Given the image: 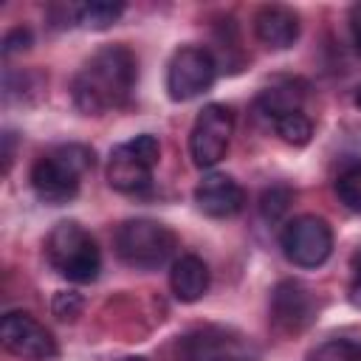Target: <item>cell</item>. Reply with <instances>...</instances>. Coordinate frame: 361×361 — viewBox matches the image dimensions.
Returning a JSON list of instances; mask_svg holds the SVG:
<instances>
[{
    "label": "cell",
    "mask_w": 361,
    "mask_h": 361,
    "mask_svg": "<svg viewBox=\"0 0 361 361\" xmlns=\"http://www.w3.org/2000/svg\"><path fill=\"white\" fill-rule=\"evenodd\" d=\"M138 65L127 45L99 48L73 76L71 96L85 116H104L121 107L135 87Z\"/></svg>",
    "instance_id": "cell-1"
},
{
    "label": "cell",
    "mask_w": 361,
    "mask_h": 361,
    "mask_svg": "<svg viewBox=\"0 0 361 361\" xmlns=\"http://www.w3.org/2000/svg\"><path fill=\"white\" fill-rule=\"evenodd\" d=\"M96 155L85 144H59L31 166V189L42 203L62 206L76 197L82 178L93 169Z\"/></svg>",
    "instance_id": "cell-2"
},
{
    "label": "cell",
    "mask_w": 361,
    "mask_h": 361,
    "mask_svg": "<svg viewBox=\"0 0 361 361\" xmlns=\"http://www.w3.org/2000/svg\"><path fill=\"white\" fill-rule=\"evenodd\" d=\"M45 257L65 279L76 285L93 282L102 271V254L96 240L76 220H62L51 228L45 240Z\"/></svg>",
    "instance_id": "cell-3"
},
{
    "label": "cell",
    "mask_w": 361,
    "mask_h": 361,
    "mask_svg": "<svg viewBox=\"0 0 361 361\" xmlns=\"http://www.w3.org/2000/svg\"><path fill=\"white\" fill-rule=\"evenodd\" d=\"M175 251V234L149 217L124 220L116 231V254L124 265L138 271H155L169 262Z\"/></svg>",
    "instance_id": "cell-4"
},
{
    "label": "cell",
    "mask_w": 361,
    "mask_h": 361,
    "mask_svg": "<svg viewBox=\"0 0 361 361\" xmlns=\"http://www.w3.org/2000/svg\"><path fill=\"white\" fill-rule=\"evenodd\" d=\"M161 158V144L155 135L141 133L118 147L110 149L107 161V183L116 192L124 195H141L152 183V169L158 166Z\"/></svg>",
    "instance_id": "cell-5"
},
{
    "label": "cell",
    "mask_w": 361,
    "mask_h": 361,
    "mask_svg": "<svg viewBox=\"0 0 361 361\" xmlns=\"http://www.w3.org/2000/svg\"><path fill=\"white\" fill-rule=\"evenodd\" d=\"M279 245L285 259L296 268H319L333 254V228L319 214H299L285 223Z\"/></svg>",
    "instance_id": "cell-6"
},
{
    "label": "cell",
    "mask_w": 361,
    "mask_h": 361,
    "mask_svg": "<svg viewBox=\"0 0 361 361\" xmlns=\"http://www.w3.org/2000/svg\"><path fill=\"white\" fill-rule=\"evenodd\" d=\"M231 133H234V113L226 104H206L189 133V155L192 164L200 169H209L214 164H220L228 152L231 144Z\"/></svg>",
    "instance_id": "cell-7"
},
{
    "label": "cell",
    "mask_w": 361,
    "mask_h": 361,
    "mask_svg": "<svg viewBox=\"0 0 361 361\" xmlns=\"http://www.w3.org/2000/svg\"><path fill=\"white\" fill-rule=\"evenodd\" d=\"M178 361H259V353L234 330L200 327L178 341Z\"/></svg>",
    "instance_id": "cell-8"
},
{
    "label": "cell",
    "mask_w": 361,
    "mask_h": 361,
    "mask_svg": "<svg viewBox=\"0 0 361 361\" xmlns=\"http://www.w3.org/2000/svg\"><path fill=\"white\" fill-rule=\"evenodd\" d=\"M217 76L214 56L200 45H180L166 65V93L172 102H189L212 87Z\"/></svg>",
    "instance_id": "cell-9"
},
{
    "label": "cell",
    "mask_w": 361,
    "mask_h": 361,
    "mask_svg": "<svg viewBox=\"0 0 361 361\" xmlns=\"http://www.w3.org/2000/svg\"><path fill=\"white\" fill-rule=\"evenodd\" d=\"M3 347L23 361H51L56 355V338L31 313L11 310L0 322Z\"/></svg>",
    "instance_id": "cell-10"
},
{
    "label": "cell",
    "mask_w": 361,
    "mask_h": 361,
    "mask_svg": "<svg viewBox=\"0 0 361 361\" xmlns=\"http://www.w3.org/2000/svg\"><path fill=\"white\" fill-rule=\"evenodd\" d=\"M316 316V299L299 279H282L271 296V322L279 333H302Z\"/></svg>",
    "instance_id": "cell-11"
},
{
    "label": "cell",
    "mask_w": 361,
    "mask_h": 361,
    "mask_svg": "<svg viewBox=\"0 0 361 361\" xmlns=\"http://www.w3.org/2000/svg\"><path fill=\"white\" fill-rule=\"evenodd\" d=\"M195 203L206 217L214 220H226L243 212L245 206V192L243 186L231 178V175H206L197 186H195Z\"/></svg>",
    "instance_id": "cell-12"
},
{
    "label": "cell",
    "mask_w": 361,
    "mask_h": 361,
    "mask_svg": "<svg viewBox=\"0 0 361 361\" xmlns=\"http://www.w3.org/2000/svg\"><path fill=\"white\" fill-rule=\"evenodd\" d=\"M254 34L265 48L285 51L299 39V14L288 6H262L254 14Z\"/></svg>",
    "instance_id": "cell-13"
},
{
    "label": "cell",
    "mask_w": 361,
    "mask_h": 361,
    "mask_svg": "<svg viewBox=\"0 0 361 361\" xmlns=\"http://www.w3.org/2000/svg\"><path fill=\"white\" fill-rule=\"evenodd\" d=\"M169 288L178 302H197L209 290V265L195 254L178 257L169 268Z\"/></svg>",
    "instance_id": "cell-14"
},
{
    "label": "cell",
    "mask_w": 361,
    "mask_h": 361,
    "mask_svg": "<svg viewBox=\"0 0 361 361\" xmlns=\"http://www.w3.org/2000/svg\"><path fill=\"white\" fill-rule=\"evenodd\" d=\"M302 99H305V87L299 82H276L271 87H265L259 93V110L268 116V118H282L288 113H296L302 107Z\"/></svg>",
    "instance_id": "cell-15"
},
{
    "label": "cell",
    "mask_w": 361,
    "mask_h": 361,
    "mask_svg": "<svg viewBox=\"0 0 361 361\" xmlns=\"http://www.w3.org/2000/svg\"><path fill=\"white\" fill-rule=\"evenodd\" d=\"M121 14H124V3L93 0V3H85V6L76 8V23H79L82 28H90V31H104V28H110Z\"/></svg>",
    "instance_id": "cell-16"
},
{
    "label": "cell",
    "mask_w": 361,
    "mask_h": 361,
    "mask_svg": "<svg viewBox=\"0 0 361 361\" xmlns=\"http://www.w3.org/2000/svg\"><path fill=\"white\" fill-rule=\"evenodd\" d=\"M274 127H276V135H279L285 144H293V147H305V144L310 141V135H313V124H310V118H307L302 110L276 118Z\"/></svg>",
    "instance_id": "cell-17"
},
{
    "label": "cell",
    "mask_w": 361,
    "mask_h": 361,
    "mask_svg": "<svg viewBox=\"0 0 361 361\" xmlns=\"http://www.w3.org/2000/svg\"><path fill=\"white\" fill-rule=\"evenodd\" d=\"M336 195H338V200H341L350 212L361 214V164H355V166H350V169H344V172L338 175V180H336Z\"/></svg>",
    "instance_id": "cell-18"
},
{
    "label": "cell",
    "mask_w": 361,
    "mask_h": 361,
    "mask_svg": "<svg viewBox=\"0 0 361 361\" xmlns=\"http://www.w3.org/2000/svg\"><path fill=\"white\" fill-rule=\"evenodd\" d=\"M79 310H82L79 293H73V290H59V293L54 296V313H56L62 322H73V319L79 316Z\"/></svg>",
    "instance_id": "cell-19"
},
{
    "label": "cell",
    "mask_w": 361,
    "mask_h": 361,
    "mask_svg": "<svg viewBox=\"0 0 361 361\" xmlns=\"http://www.w3.org/2000/svg\"><path fill=\"white\" fill-rule=\"evenodd\" d=\"M31 42H34L31 31L23 28V25H17V28H11V31L3 37V56H14V54H20V51H28Z\"/></svg>",
    "instance_id": "cell-20"
},
{
    "label": "cell",
    "mask_w": 361,
    "mask_h": 361,
    "mask_svg": "<svg viewBox=\"0 0 361 361\" xmlns=\"http://www.w3.org/2000/svg\"><path fill=\"white\" fill-rule=\"evenodd\" d=\"M288 203H290V195L285 189H271V192L262 195V214L268 220H276L288 209Z\"/></svg>",
    "instance_id": "cell-21"
},
{
    "label": "cell",
    "mask_w": 361,
    "mask_h": 361,
    "mask_svg": "<svg viewBox=\"0 0 361 361\" xmlns=\"http://www.w3.org/2000/svg\"><path fill=\"white\" fill-rule=\"evenodd\" d=\"M350 305L361 310V251L353 259V282H350Z\"/></svg>",
    "instance_id": "cell-22"
},
{
    "label": "cell",
    "mask_w": 361,
    "mask_h": 361,
    "mask_svg": "<svg viewBox=\"0 0 361 361\" xmlns=\"http://www.w3.org/2000/svg\"><path fill=\"white\" fill-rule=\"evenodd\" d=\"M350 31H353V42H355V51L361 56V3H355L350 8Z\"/></svg>",
    "instance_id": "cell-23"
},
{
    "label": "cell",
    "mask_w": 361,
    "mask_h": 361,
    "mask_svg": "<svg viewBox=\"0 0 361 361\" xmlns=\"http://www.w3.org/2000/svg\"><path fill=\"white\" fill-rule=\"evenodd\" d=\"M121 361H147V358H141V355H127V358H121Z\"/></svg>",
    "instance_id": "cell-24"
},
{
    "label": "cell",
    "mask_w": 361,
    "mask_h": 361,
    "mask_svg": "<svg viewBox=\"0 0 361 361\" xmlns=\"http://www.w3.org/2000/svg\"><path fill=\"white\" fill-rule=\"evenodd\" d=\"M355 104L361 107V87H358V93H355Z\"/></svg>",
    "instance_id": "cell-25"
}]
</instances>
